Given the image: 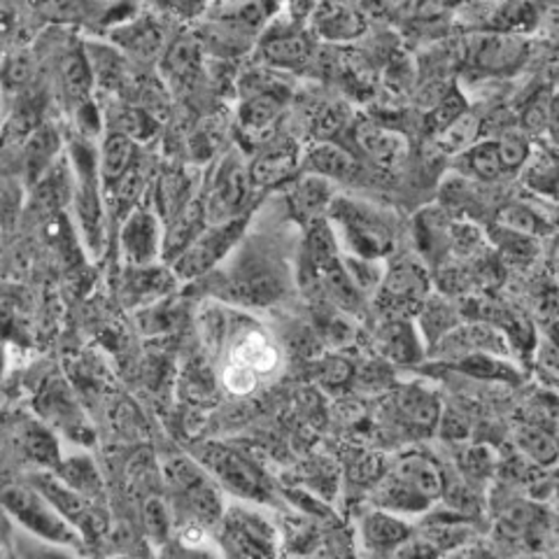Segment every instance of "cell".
I'll return each mask as SVG.
<instances>
[{"label": "cell", "instance_id": "74e56055", "mask_svg": "<svg viewBox=\"0 0 559 559\" xmlns=\"http://www.w3.org/2000/svg\"><path fill=\"white\" fill-rule=\"evenodd\" d=\"M3 112H5V105H3V94H0V124H3Z\"/></svg>", "mask_w": 559, "mask_h": 559}, {"label": "cell", "instance_id": "8992f818", "mask_svg": "<svg viewBox=\"0 0 559 559\" xmlns=\"http://www.w3.org/2000/svg\"><path fill=\"white\" fill-rule=\"evenodd\" d=\"M121 252L133 266H152L156 259H162L164 242V224L156 215L154 205H135L129 210V217L121 226Z\"/></svg>", "mask_w": 559, "mask_h": 559}, {"label": "cell", "instance_id": "4dcf8cb0", "mask_svg": "<svg viewBox=\"0 0 559 559\" xmlns=\"http://www.w3.org/2000/svg\"><path fill=\"white\" fill-rule=\"evenodd\" d=\"M478 129H480L478 117L466 112L457 121H454V124H450L443 133L436 135V143H439V147L443 152H460L462 154L464 150L474 145Z\"/></svg>", "mask_w": 559, "mask_h": 559}, {"label": "cell", "instance_id": "277c9868", "mask_svg": "<svg viewBox=\"0 0 559 559\" xmlns=\"http://www.w3.org/2000/svg\"><path fill=\"white\" fill-rule=\"evenodd\" d=\"M245 222L248 219L238 217L222 226H205L201 236L173 261V273L182 280H191L207 273L236 248L245 231Z\"/></svg>", "mask_w": 559, "mask_h": 559}, {"label": "cell", "instance_id": "52a82bcc", "mask_svg": "<svg viewBox=\"0 0 559 559\" xmlns=\"http://www.w3.org/2000/svg\"><path fill=\"white\" fill-rule=\"evenodd\" d=\"M280 361H283V355H280L277 345L264 334V331L245 329L231 343L224 364L248 371L261 382L280 369Z\"/></svg>", "mask_w": 559, "mask_h": 559}, {"label": "cell", "instance_id": "484cf974", "mask_svg": "<svg viewBox=\"0 0 559 559\" xmlns=\"http://www.w3.org/2000/svg\"><path fill=\"white\" fill-rule=\"evenodd\" d=\"M115 38L119 45H124L138 59H154L156 55H159V49L164 47V35L152 22H138V24L121 26L115 33Z\"/></svg>", "mask_w": 559, "mask_h": 559}, {"label": "cell", "instance_id": "ba28073f", "mask_svg": "<svg viewBox=\"0 0 559 559\" xmlns=\"http://www.w3.org/2000/svg\"><path fill=\"white\" fill-rule=\"evenodd\" d=\"M355 143L380 168L401 166L411 152V140L404 133L376 121H359L355 127Z\"/></svg>", "mask_w": 559, "mask_h": 559}, {"label": "cell", "instance_id": "5bb4252c", "mask_svg": "<svg viewBox=\"0 0 559 559\" xmlns=\"http://www.w3.org/2000/svg\"><path fill=\"white\" fill-rule=\"evenodd\" d=\"M201 43L194 38V35H182L175 43H170V47L166 49L164 55V75L173 86H191L197 82V78L201 75Z\"/></svg>", "mask_w": 559, "mask_h": 559}, {"label": "cell", "instance_id": "2e32d148", "mask_svg": "<svg viewBox=\"0 0 559 559\" xmlns=\"http://www.w3.org/2000/svg\"><path fill=\"white\" fill-rule=\"evenodd\" d=\"M259 59L266 68L299 70L310 61V45L299 33H273L261 40Z\"/></svg>", "mask_w": 559, "mask_h": 559}, {"label": "cell", "instance_id": "d6986e66", "mask_svg": "<svg viewBox=\"0 0 559 559\" xmlns=\"http://www.w3.org/2000/svg\"><path fill=\"white\" fill-rule=\"evenodd\" d=\"M226 292L240 301L266 304L273 301V296L280 292V280L275 273H271L269 266L242 264L240 261V266L234 271L229 280V289Z\"/></svg>", "mask_w": 559, "mask_h": 559}, {"label": "cell", "instance_id": "5b68a950", "mask_svg": "<svg viewBox=\"0 0 559 559\" xmlns=\"http://www.w3.org/2000/svg\"><path fill=\"white\" fill-rule=\"evenodd\" d=\"M527 57L522 35L480 33L466 43L468 66L487 75H513Z\"/></svg>", "mask_w": 559, "mask_h": 559}, {"label": "cell", "instance_id": "ffe728a7", "mask_svg": "<svg viewBox=\"0 0 559 559\" xmlns=\"http://www.w3.org/2000/svg\"><path fill=\"white\" fill-rule=\"evenodd\" d=\"M96 159L100 182L112 189L135 164V140L121 133H110L103 140V147Z\"/></svg>", "mask_w": 559, "mask_h": 559}, {"label": "cell", "instance_id": "d590c367", "mask_svg": "<svg viewBox=\"0 0 559 559\" xmlns=\"http://www.w3.org/2000/svg\"><path fill=\"white\" fill-rule=\"evenodd\" d=\"M552 115V105L546 96H536L530 105L527 110L522 115V124L527 131H544L546 129V121Z\"/></svg>", "mask_w": 559, "mask_h": 559}, {"label": "cell", "instance_id": "cb8c5ba5", "mask_svg": "<svg viewBox=\"0 0 559 559\" xmlns=\"http://www.w3.org/2000/svg\"><path fill=\"white\" fill-rule=\"evenodd\" d=\"M429 287L425 271L419 269L413 259H401L384 277V294L392 296L394 301H411L423 296Z\"/></svg>", "mask_w": 559, "mask_h": 559}, {"label": "cell", "instance_id": "7a4b0ae2", "mask_svg": "<svg viewBox=\"0 0 559 559\" xmlns=\"http://www.w3.org/2000/svg\"><path fill=\"white\" fill-rule=\"evenodd\" d=\"M73 162H75V210L78 222L84 234L86 245L94 252L103 248V197H100V178H98V159L90 150V145L75 143L73 145Z\"/></svg>", "mask_w": 559, "mask_h": 559}, {"label": "cell", "instance_id": "7402d4cb", "mask_svg": "<svg viewBox=\"0 0 559 559\" xmlns=\"http://www.w3.org/2000/svg\"><path fill=\"white\" fill-rule=\"evenodd\" d=\"M454 166L464 175H468V178H476L480 182H495L506 173L495 138L483 140V143L464 150L457 159H454Z\"/></svg>", "mask_w": 559, "mask_h": 559}, {"label": "cell", "instance_id": "3957f363", "mask_svg": "<svg viewBox=\"0 0 559 559\" xmlns=\"http://www.w3.org/2000/svg\"><path fill=\"white\" fill-rule=\"evenodd\" d=\"M250 173L236 156H226L219 166L213 187H210L203 203L205 226H222L242 217V207L250 197Z\"/></svg>", "mask_w": 559, "mask_h": 559}, {"label": "cell", "instance_id": "44dd1931", "mask_svg": "<svg viewBox=\"0 0 559 559\" xmlns=\"http://www.w3.org/2000/svg\"><path fill=\"white\" fill-rule=\"evenodd\" d=\"M59 145H61L59 133L51 127L33 129L24 147V168L31 182H40L45 175L55 168Z\"/></svg>", "mask_w": 559, "mask_h": 559}, {"label": "cell", "instance_id": "d6a6232c", "mask_svg": "<svg viewBox=\"0 0 559 559\" xmlns=\"http://www.w3.org/2000/svg\"><path fill=\"white\" fill-rule=\"evenodd\" d=\"M497 140V147H499V156H501V164H503V170H515L520 168L524 162L530 159V138L527 133H524L522 129H509L499 133Z\"/></svg>", "mask_w": 559, "mask_h": 559}, {"label": "cell", "instance_id": "4316f807", "mask_svg": "<svg viewBox=\"0 0 559 559\" xmlns=\"http://www.w3.org/2000/svg\"><path fill=\"white\" fill-rule=\"evenodd\" d=\"M86 61H90L94 84L98 82L105 90H117V86L127 80V66L121 55L112 51L110 47H90L84 51Z\"/></svg>", "mask_w": 559, "mask_h": 559}, {"label": "cell", "instance_id": "83f0119b", "mask_svg": "<svg viewBox=\"0 0 559 559\" xmlns=\"http://www.w3.org/2000/svg\"><path fill=\"white\" fill-rule=\"evenodd\" d=\"M499 222L503 229H509L520 236H546L552 231V224L544 219V215H538L536 210L522 203H513L509 207L501 210Z\"/></svg>", "mask_w": 559, "mask_h": 559}, {"label": "cell", "instance_id": "e575fe53", "mask_svg": "<svg viewBox=\"0 0 559 559\" xmlns=\"http://www.w3.org/2000/svg\"><path fill=\"white\" fill-rule=\"evenodd\" d=\"M527 185L538 189V191H546V194H555V185H557V166L552 156H540L538 162H534L530 166L527 173Z\"/></svg>", "mask_w": 559, "mask_h": 559}, {"label": "cell", "instance_id": "ac0fdd59", "mask_svg": "<svg viewBox=\"0 0 559 559\" xmlns=\"http://www.w3.org/2000/svg\"><path fill=\"white\" fill-rule=\"evenodd\" d=\"M3 501L16 518H22L26 524H31V527L38 530L40 524V532L45 534L68 536L66 524L57 518V513H51L49 506L38 495L28 492V489L12 487L10 492L3 495Z\"/></svg>", "mask_w": 559, "mask_h": 559}, {"label": "cell", "instance_id": "e0dca14e", "mask_svg": "<svg viewBox=\"0 0 559 559\" xmlns=\"http://www.w3.org/2000/svg\"><path fill=\"white\" fill-rule=\"evenodd\" d=\"M299 168V152L294 145L283 143L261 152L248 168L252 187H275L289 180Z\"/></svg>", "mask_w": 559, "mask_h": 559}, {"label": "cell", "instance_id": "8d00e7d4", "mask_svg": "<svg viewBox=\"0 0 559 559\" xmlns=\"http://www.w3.org/2000/svg\"><path fill=\"white\" fill-rule=\"evenodd\" d=\"M369 532L373 540H396L399 536H404V527L396 520L390 518H376L369 522Z\"/></svg>", "mask_w": 559, "mask_h": 559}, {"label": "cell", "instance_id": "d4e9b609", "mask_svg": "<svg viewBox=\"0 0 559 559\" xmlns=\"http://www.w3.org/2000/svg\"><path fill=\"white\" fill-rule=\"evenodd\" d=\"M61 75H63L66 96L70 103L75 105V110L80 108V105L92 100L94 75H92L90 61H86V55L82 49L70 51V55L63 59Z\"/></svg>", "mask_w": 559, "mask_h": 559}, {"label": "cell", "instance_id": "7c38bea8", "mask_svg": "<svg viewBox=\"0 0 559 559\" xmlns=\"http://www.w3.org/2000/svg\"><path fill=\"white\" fill-rule=\"evenodd\" d=\"M285 108V96L277 94H257L242 98L240 110H238V121H240V133L252 140V143H259L264 140L271 129L277 124L280 115H283Z\"/></svg>", "mask_w": 559, "mask_h": 559}, {"label": "cell", "instance_id": "4fadbf2b", "mask_svg": "<svg viewBox=\"0 0 559 559\" xmlns=\"http://www.w3.org/2000/svg\"><path fill=\"white\" fill-rule=\"evenodd\" d=\"M310 24L312 31L320 35L324 40H355L359 35L366 31V22L364 16L347 8V5H334V3H326V5H318L310 16Z\"/></svg>", "mask_w": 559, "mask_h": 559}, {"label": "cell", "instance_id": "f1b7e54d", "mask_svg": "<svg viewBox=\"0 0 559 559\" xmlns=\"http://www.w3.org/2000/svg\"><path fill=\"white\" fill-rule=\"evenodd\" d=\"M417 242L429 257H439L450 248V224L439 213H423L417 217Z\"/></svg>", "mask_w": 559, "mask_h": 559}, {"label": "cell", "instance_id": "1f68e13d", "mask_svg": "<svg viewBox=\"0 0 559 559\" xmlns=\"http://www.w3.org/2000/svg\"><path fill=\"white\" fill-rule=\"evenodd\" d=\"M466 112H468L466 98L457 90H452L450 94L441 96V100L433 105L431 112H429V119H427V127H431L433 135H439Z\"/></svg>", "mask_w": 559, "mask_h": 559}, {"label": "cell", "instance_id": "9a60e30c", "mask_svg": "<svg viewBox=\"0 0 559 559\" xmlns=\"http://www.w3.org/2000/svg\"><path fill=\"white\" fill-rule=\"evenodd\" d=\"M334 189H331V182L324 178H318V175H308L304 173V178L294 185L289 205L294 210L296 219H301L304 224L320 222L324 210H329L331 201H334Z\"/></svg>", "mask_w": 559, "mask_h": 559}, {"label": "cell", "instance_id": "6da1fadb", "mask_svg": "<svg viewBox=\"0 0 559 559\" xmlns=\"http://www.w3.org/2000/svg\"><path fill=\"white\" fill-rule=\"evenodd\" d=\"M329 213L336 226L334 236H341L353 257L378 261L392 250V224L371 205L353 199H334Z\"/></svg>", "mask_w": 559, "mask_h": 559}, {"label": "cell", "instance_id": "30bf717a", "mask_svg": "<svg viewBox=\"0 0 559 559\" xmlns=\"http://www.w3.org/2000/svg\"><path fill=\"white\" fill-rule=\"evenodd\" d=\"M205 229V215L201 199H191L178 215L166 222L164 226V242H162V259L173 261L178 259L191 242H194Z\"/></svg>", "mask_w": 559, "mask_h": 559}, {"label": "cell", "instance_id": "603a6c76", "mask_svg": "<svg viewBox=\"0 0 559 559\" xmlns=\"http://www.w3.org/2000/svg\"><path fill=\"white\" fill-rule=\"evenodd\" d=\"M189 185V175L185 170H166L162 175L152 199V205L156 210V215L162 217V222L173 219L191 199H194L191 197Z\"/></svg>", "mask_w": 559, "mask_h": 559}, {"label": "cell", "instance_id": "836d02e7", "mask_svg": "<svg viewBox=\"0 0 559 559\" xmlns=\"http://www.w3.org/2000/svg\"><path fill=\"white\" fill-rule=\"evenodd\" d=\"M349 121V110L343 103H326L320 108V112H314L312 117V133L318 135L322 143H331V135H336L343 131Z\"/></svg>", "mask_w": 559, "mask_h": 559}, {"label": "cell", "instance_id": "f546056e", "mask_svg": "<svg viewBox=\"0 0 559 559\" xmlns=\"http://www.w3.org/2000/svg\"><path fill=\"white\" fill-rule=\"evenodd\" d=\"M399 480L411 485L425 499L433 497L441 489V478L436 474V468L419 457H411L399 466Z\"/></svg>", "mask_w": 559, "mask_h": 559}, {"label": "cell", "instance_id": "8fae6325", "mask_svg": "<svg viewBox=\"0 0 559 559\" xmlns=\"http://www.w3.org/2000/svg\"><path fill=\"white\" fill-rule=\"evenodd\" d=\"M304 170L308 175H318V178H324L329 182H353L361 175V164L355 159L353 152L338 147L336 143H320L308 152Z\"/></svg>", "mask_w": 559, "mask_h": 559}, {"label": "cell", "instance_id": "9c48e42d", "mask_svg": "<svg viewBox=\"0 0 559 559\" xmlns=\"http://www.w3.org/2000/svg\"><path fill=\"white\" fill-rule=\"evenodd\" d=\"M203 464L215 471V476L224 480L226 487L236 489L238 495L245 497H264V487L259 485V478L252 466L229 448L222 445H207L203 450Z\"/></svg>", "mask_w": 559, "mask_h": 559}]
</instances>
